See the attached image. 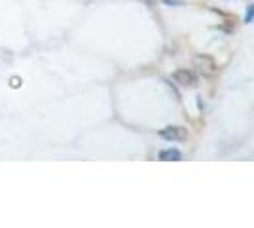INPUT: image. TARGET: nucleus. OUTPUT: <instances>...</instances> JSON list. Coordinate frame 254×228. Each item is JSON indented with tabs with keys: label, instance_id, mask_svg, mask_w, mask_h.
I'll list each match as a JSON object with an SVG mask.
<instances>
[{
	"label": "nucleus",
	"instance_id": "nucleus-1",
	"mask_svg": "<svg viewBox=\"0 0 254 228\" xmlns=\"http://www.w3.org/2000/svg\"><path fill=\"white\" fill-rule=\"evenodd\" d=\"M171 78H173V80L182 87L197 86V76L193 75L190 69H179V71H175V73H173Z\"/></svg>",
	"mask_w": 254,
	"mask_h": 228
},
{
	"label": "nucleus",
	"instance_id": "nucleus-2",
	"mask_svg": "<svg viewBox=\"0 0 254 228\" xmlns=\"http://www.w3.org/2000/svg\"><path fill=\"white\" fill-rule=\"evenodd\" d=\"M159 137L165 141H186L188 139V130L182 126H169L159 131Z\"/></svg>",
	"mask_w": 254,
	"mask_h": 228
},
{
	"label": "nucleus",
	"instance_id": "nucleus-3",
	"mask_svg": "<svg viewBox=\"0 0 254 228\" xmlns=\"http://www.w3.org/2000/svg\"><path fill=\"white\" fill-rule=\"evenodd\" d=\"M159 160L161 162H180L182 160V152L179 149H163V151L159 152Z\"/></svg>",
	"mask_w": 254,
	"mask_h": 228
},
{
	"label": "nucleus",
	"instance_id": "nucleus-4",
	"mask_svg": "<svg viewBox=\"0 0 254 228\" xmlns=\"http://www.w3.org/2000/svg\"><path fill=\"white\" fill-rule=\"evenodd\" d=\"M253 21H254V4H251L247 13H245V23H253Z\"/></svg>",
	"mask_w": 254,
	"mask_h": 228
}]
</instances>
